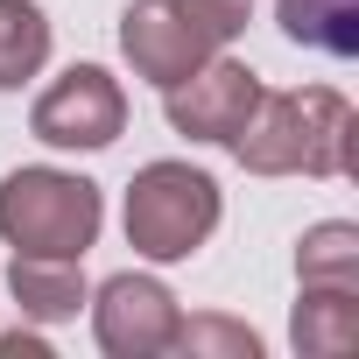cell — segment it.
Masks as SVG:
<instances>
[{
	"instance_id": "7",
	"label": "cell",
	"mask_w": 359,
	"mask_h": 359,
	"mask_svg": "<svg viewBox=\"0 0 359 359\" xmlns=\"http://www.w3.org/2000/svg\"><path fill=\"white\" fill-rule=\"evenodd\" d=\"M261 92H268V85H261L247 64H233V57H212V64H198L184 85H169V92H162V113H169V127H176V134L233 148V134L254 120Z\"/></svg>"
},
{
	"instance_id": "11",
	"label": "cell",
	"mask_w": 359,
	"mask_h": 359,
	"mask_svg": "<svg viewBox=\"0 0 359 359\" xmlns=\"http://www.w3.org/2000/svg\"><path fill=\"white\" fill-rule=\"evenodd\" d=\"M50 64V15L36 0H0V92L29 85Z\"/></svg>"
},
{
	"instance_id": "3",
	"label": "cell",
	"mask_w": 359,
	"mask_h": 359,
	"mask_svg": "<svg viewBox=\"0 0 359 359\" xmlns=\"http://www.w3.org/2000/svg\"><path fill=\"white\" fill-rule=\"evenodd\" d=\"M106 226L99 184L71 169H15L0 184V240L36 261H85V247Z\"/></svg>"
},
{
	"instance_id": "13",
	"label": "cell",
	"mask_w": 359,
	"mask_h": 359,
	"mask_svg": "<svg viewBox=\"0 0 359 359\" xmlns=\"http://www.w3.org/2000/svg\"><path fill=\"white\" fill-rule=\"evenodd\" d=\"M169 352H219V359H261V338L233 317H191V324H176V345Z\"/></svg>"
},
{
	"instance_id": "4",
	"label": "cell",
	"mask_w": 359,
	"mask_h": 359,
	"mask_svg": "<svg viewBox=\"0 0 359 359\" xmlns=\"http://www.w3.org/2000/svg\"><path fill=\"white\" fill-rule=\"evenodd\" d=\"M219 184L191 162H148L127 184V247L141 261H191L219 233Z\"/></svg>"
},
{
	"instance_id": "14",
	"label": "cell",
	"mask_w": 359,
	"mask_h": 359,
	"mask_svg": "<svg viewBox=\"0 0 359 359\" xmlns=\"http://www.w3.org/2000/svg\"><path fill=\"white\" fill-rule=\"evenodd\" d=\"M50 345L36 338V331H8V338H0V359H43Z\"/></svg>"
},
{
	"instance_id": "6",
	"label": "cell",
	"mask_w": 359,
	"mask_h": 359,
	"mask_svg": "<svg viewBox=\"0 0 359 359\" xmlns=\"http://www.w3.org/2000/svg\"><path fill=\"white\" fill-rule=\"evenodd\" d=\"M92 303V338L99 352L113 359H155L176 345V324H184V310H176V296L155 282V275H113Z\"/></svg>"
},
{
	"instance_id": "2",
	"label": "cell",
	"mask_w": 359,
	"mask_h": 359,
	"mask_svg": "<svg viewBox=\"0 0 359 359\" xmlns=\"http://www.w3.org/2000/svg\"><path fill=\"white\" fill-rule=\"evenodd\" d=\"M254 0H134L120 15V57L148 85H184L198 64L226 57V43L247 29Z\"/></svg>"
},
{
	"instance_id": "10",
	"label": "cell",
	"mask_w": 359,
	"mask_h": 359,
	"mask_svg": "<svg viewBox=\"0 0 359 359\" xmlns=\"http://www.w3.org/2000/svg\"><path fill=\"white\" fill-rule=\"evenodd\" d=\"M296 352L310 359H338L359 345V289H310L303 282V303H296V324H289Z\"/></svg>"
},
{
	"instance_id": "12",
	"label": "cell",
	"mask_w": 359,
	"mask_h": 359,
	"mask_svg": "<svg viewBox=\"0 0 359 359\" xmlns=\"http://www.w3.org/2000/svg\"><path fill=\"white\" fill-rule=\"evenodd\" d=\"M296 275L310 289H359V226H345V219L310 226L296 247Z\"/></svg>"
},
{
	"instance_id": "1",
	"label": "cell",
	"mask_w": 359,
	"mask_h": 359,
	"mask_svg": "<svg viewBox=\"0 0 359 359\" xmlns=\"http://www.w3.org/2000/svg\"><path fill=\"white\" fill-rule=\"evenodd\" d=\"M240 169L254 176H352L359 169V120L345 92L303 85V92H261L254 120L233 134Z\"/></svg>"
},
{
	"instance_id": "9",
	"label": "cell",
	"mask_w": 359,
	"mask_h": 359,
	"mask_svg": "<svg viewBox=\"0 0 359 359\" xmlns=\"http://www.w3.org/2000/svg\"><path fill=\"white\" fill-rule=\"evenodd\" d=\"M275 22L289 43L352 64L359 57V0H275Z\"/></svg>"
},
{
	"instance_id": "5",
	"label": "cell",
	"mask_w": 359,
	"mask_h": 359,
	"mask_svg": "<svg viewBox=\"0 0 359 359\" xmlns=\"http://www.w3.org/2000/svg\"><path fill=\"white\" fill-rule=\"evenodd\" d=\"M127 127V92L113 85V71L99 64H71L36 106H29V134L50 148H113Z\"/></svg>"
},
{
	"instance_id": "8",
	"label": "cell",
	"mask_w": 359,
	"mask_h": 359,
	"mask_svg": "<svg viewBox=\"0 0 359 359\" xmlns=\"http://www.w3.org/2000/svg\"><path fill=\"white\" fill-rule=\"evenodd\" d=\"M8 289H15L22 317H36V324H71L85 310V296H92L85 275H78V261H36V254H15Z\"/></svg>"
}]
</instances>
